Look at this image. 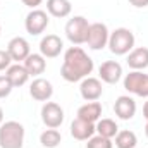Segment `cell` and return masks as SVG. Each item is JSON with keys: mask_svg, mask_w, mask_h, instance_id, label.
Wrapping results in <instances>:
<instances>
[{"mask_svg": "<svg viewBox=\"0 0 148 148\" xmlns=\"http://www.w3.org/2000/svg\"><path fill=\"white\" fill-rule=\"evenodd\" d=\"M93 59L81 48V47H71L64 53V62L60 67V76L67 83H77L83 81L93 73Z\"/></svg>", "mask_w": 148, "mask_h": 148, "instance_id": "cell-1", "label": "cell"}, {"mask_svg": "<svg viewBox=\"0 0 148 148\" xmlns=\"http://www.w3.org/2000/svg\"><path fill=\"white\" fill-rule=\"evenodd\" d=\"M7 79L10 81V84L14 86V88H21V86H24L26 83H28V79H29V74L26 71V67L23 66V64H14V66H10L9 69H7Z\"/></svg>", "mask_w": 148, "mask_h": 148, "instance_id": "cell-18", "label": "cell"}, {"mask_svg": "<svg viewBox=\"0 0 148 148\" xmlns=\"http://www.w3.org/2000/svg\"><path fill=\"white\" fill-rule=\"evenodd\" d=\"M145 134H147V138H148V121H147V126H145Z\"/></svg>", "mask_w": 148, "mask_h": 148, "instance_id": "cell-31", "label": "cell"}, {"mask_svg": "<svg viewBox=\"0 0 148 148\" xmlns=\"http://www.w3.org/2000/svg\"><path fill=\"white\" fill-rule=\"evenodd\" d=\"M138 145V138L133 131L124 129L115 134V147L117 148H134Z\"/></svg>", "mask_w": 148, "mask_h": 148, "instance_id": "cell-23", "label": "cell"}, {"mask_svg": "<svg viewBox=\"0 0 148 148\" xmlns=\"http://www.w3.org/2000/svg\"><path fill=\"white\" fill-rule=\"evenodd\" d=\"M7 52H9L10 59L16 60V62L19 64V62H24V60L28 59V55L31 53V48H29V43H28L26 38L16 36V38H12V40L9 41Z\"/></svg>", "mask_w": 148, "mask_h": 148, "instance_id": "cell-10", "label": "cell"}, {"mask_svg": "<svg viewBox=\"0 0 148 148\" xmlns=\"http://www.w3.org/2000/svg\"><path fill=\"white\" fill-rule=\"evenodd\" d=\"M2 122H3V110H2V107H0V126H2Z\"/></svg>", "mask_w": 148, "mask_h": 148, "instance_id": "cell-30", "label": "cell"}, {"mask_svg": "<svg viewBox=\"0 0 148 148\" xmlns=\"http://www.w3.org/2000/svg\"><path fill=\"white\" fill-rule=\"evenodd\" d=\"M98 76L103 83L107 84H115L122 77V66L117 60H105L98 67Z\"/></svg>", "mask_w": 148, "mask_h": 148, "instance_id": "cell-12", "label": "cell"}, {"mask_svg": "<svg viewBox=\"0 0 148 148\" xmlns=\"http://www.w3.org/2000/svg\"><path fill=\"white\" fill-rule=\"evenodd\" d=\"M114 112L122 121L133 119L134 114H136V102H134V98H131L127 95H121L115 100V103H114Z\"/></svg>", "mask_w": 148, "mask_h": 148, "instance_id": "cell-14", "label": "cell"}, {"mask_svg": "<svg viewBox=\"0 0 148 148\" xmlns=\"http://www.w3.org/2000/svg\"><path fill=\"white\" fill-rule=\"evenodd\" d=\"M10 62H12V59H10L9 52L7 50H0V71L9 69L10 67Z\"/></svg>", "mask_w": 148, "mask_h": 148, "instance_id": "cell-26", "label": "cell"}, {"mask_svg": "<svg viewBox=\"0 0 148 148\" xmlns=\"http://www.w3.org/2000/svg\"><path fill=\"white\" fill-rule=\"evenodd\" d=\"M124 88L136 97L148 98V74H143L141 71H131L124 77Z\"/></svg>", "mask_w": 148, "mask_h": 148, "instance_id": "cell-5", "label": "cell"}, {"mask_svg": "<svg viewBox=\"0 0 148 148\" xmlns=\"http://www.w3.org/2000/svg\"><path fill=\"white\" fill-rule=\"evenodd\" d=\"M88 29H90V23L86 17L83 16H74L67 21L66 24V36L73 45H83L86 43V36H88Z\"/></svg>", "mask_w": 148, "mask_h": 148, "instance_id": "cell-4", "label": "cell"}, {"mask_svg": "<svg viewBox=\"0 0 148 148\" xmlns=\"http://www.w3.org/2000/svg\"><path fill=\"white\" fill-rule=\"evenodd\" d=\"M23 66L26 67V71H28L29 76H40V74L45 73V69H47V59L41 53H29Z\"/></svg>", "mask_w": 148, "mask_h": 148, "instance_id": "cell-19", "label": "cell"}, {"mask_svg": "<svg viewBox=\"0 0 148 148\" xmlns=\"http://www.w3.org/2000/svg\"><path fill=\"white\" fill-rule=\"evenodd\" d=\"M24 147V126L17 121H7L0 126V148Z\"/></svg>", "mask_w": 148, "mask_h": 148, "instance_id": "cell-2", "label": "cell"}, {"mask_svg": "<svg viewBox=\"0 0 148 148\" xmlns=\"http://www.w3.org/2000/svg\"><path fill=\"white\" fill-rule=\"evenodd\" d=\"M60 141H62V134L57 129H50L48 127V129H45L40 134V143L45 148H57L60 145Z\"/></svg>", "mask_w": 148, "mask_h": 148, "instance_id": "cell-22", "label": "cell"}, {"mask_svg": "<svg viewBox=\"0 0 148 148\" xmlns=\"http://www.w3.org/2000/svg\"><path fill=\"white\" fill-rule=\"evenodd\" d=\"M127 66L133 71H143L148 67V48L138 47L127 53Z\"/></svg>", "mask_w": 148, "mask_h": 148, "instance_id": "cell-16", "label": "cell"}, {"mask_svg": "<svg viewBox=\"0 0 148 148\" xmlns=\"http://www.w3.org/2000/svg\"><path fill=\"white\" fill-rule=\"evenodd\" d=\"M110 52L114 55H127L134 48V35L127 28H117L114 29L109 36V45Z\"/></svg>", "mask_w": 148, "mask_h": 148, "instance_id": "cell-3", "label": "cell"}, {"mask_svg": "<svg viewBox=\"0 0 148 148\" xmlns=\"http://www.w3.org/2000/svg\"><path fill=\"white\" fill-rule=\"evenodd\" d=\"M79 93L86 102H97L103 93L102 81L98 77H91V76L84 77L79 84Z\"/></svg>", "mask_w": 148, "mask_h": 148, "instance_id": "cell-9", "label": "cell"}, {"mask_svg": "<svg viewBox=\"0 0 148 148\" xmlns=\"http://www.w3.org/2000/svg\"><path fill=\"white\" fill-rule=\"evenodd\" d=\"M143 117L148 121V100L145 102V105H143Z\"/></svg>", "mask_w": 148, "mask_h": 148, "instance_id": "cell-29", "label": "cell"}, {"mask_svg": "<svg viewBox=\"0 0 148 148\" xmlns=\"http://www.w3.org/2000/svg\"><path fill=\"white\" fill-rule=\"evenodd\" d=\"M29 95L36 100V102H48L53 95V86L48 79L36 77L31 84H29Z\"/></svg>", "mask_w": 148, "mask_h": 148, "instance_id": "cell-13", "label": "cell"}, {"mask_svg": "<svg viewBox=\"0 0 148 148\" xmlns=\"http://www.w3.org/2000/svg\"><path fill=\"white\" fill-rule=\"evenodd\" d=\"M95 129H97V133L100 134V136H103V138H115V134L119 133V127H117V124H115V121H112V119H100L97 124H95Z\"/></svg>", "mask_w": 148, "mask_h": 148, "instance_id": "cell-21", "label": "cell"}, {"mask_svg": "<svg viewBox=\"0 0 148 148\" xmlns=\"http://www.w3.org/2000/svg\"><path fill=\"white\" fill-rule=\"evenodd\" d=\"M109 36H110V31L103 23H93L90 24L86 43L91 50H102L109 45Z\"/></svg>", "mask_w": 148, "mask_h": 148, "instance_id": "cell-6", "label": "cell"}, {"mask_svg": "<svg viewBox=\"0 0 148 148\" xmlns=\"http://www.w3.org/2000/svg\"><path fill=\"white\" fill-rule=\"evenodd\" d=\"M41 2H43V0H23V3H24L26 7H29V9H36Z\"/></svg>", "mask_w": 148, "mask_h": 148, "instance_id": "cell-28", "label": "cell"}, {"mask_svg": "<svg viewBox=\"0 0 148 148\" xmlns=\"http://www.w3.org/2000/svg\"><path fill=\"white\" fill-rule=\"evenodd\" d=\"M64 50V43L57 35H47L40 41V53L45 59H55Z\"/></svg>", "mask_w": 148, "mask_h": 148, "instance_id": "cell-11", "label": "cell"}, {"mask_svg": "<svg viewBox=\"0 0 148 148\" xmlns=\"http://www.w3.org/2000/svg\"><path fill=\"white\" fill-rule=\"evenodd\" d=\"M102 117V103L100 102H86L77 109V119H83L86 122H98Z\"/></svg>", "mask_w": 148, "mask_h": 148, "instance_id": "cell-17", "label": "cell"}, {"mask_svg": "<svg viewBox=\"0 0 148 148\" xmlns=\"http://www.w3.org/2000/svg\"><path fill=\"white\" fill-rule=\"evenodd\" d=\"M95 133H97V129H95L93 122H86L77 117L71 122V136L77 141H88Z\"/></svg>", "mask_w": 148, "mask_h": 148, "instance_id": "cell-15", "label": "cell"}, {"mask_svg": "<svg viewBox=\"0 0 148 148\" xmlns=\"http://www.w3.org/2000/svg\"><path fill=\"white\" fill-rule=\"evenodd\" d=\"M48 24H50L48 14L45 10H40V9H31V12L26 16V21H24V28L31 36L41 35L48 28Z\"/></svg>", "mask_w": 148, "mask_h": 148, "instance_id": "cell-7", "label": "cell"}, {"mask_svg": "<svg viewBox=\"0 0 148 148\" xmlns=\"http://www.w3.org/2000/svg\"><path fill=\"white\" fill-rule=\"evenodd\" d=\"M0 33H2V26H0Z\"/></svg>", "mask_w": 148, "mask_h": 148, "instance_id": "cell-32", "label": "cell"}, {"mask_svg": "<svg viewBox=\"0 0 148 148\" xmlns=\"http://www.w3.org/2000/svg\"><path fill=\"white\" fill-rule=\"evenodd\" d=\"M41 121L47 127L57 129L64 122V109L55 102H45L41 107Z\"/></svg>", "mask_w": 148, "mask_h": 148, "instance_id": "cell-8", "label": "cell"}, {"mask_svg": "<svg viewBox=\"0 0 148 148\" xmlns=\"http://www.w3.org/2000/svg\"><path fill=\"white\" fill-rule=\"evenodd\" d=\"M47 10L53 17H67L73 10V5L69 0H47Z\"/></svg>", "mask_w": 148, "mask_h": 148, "instance_id": "cell-20", "label": "cell"}, {"mask_svg": "<svg viewBox=\"0 0 148 148\" xmlns=\"http://www.w3.org/2000/svg\"><path fill=\"white\" fill-rule=\"evenodd\" d=\"M129 3L136 9H143V7H148V0H129Z\"/></svg>", "mask_w": 148, "mask_h": 148, "instance_id": "cell-27", "label": "cell"}, {"mask_svg": "<svg viewBox=\"0 0 148 148\" xmlns=\"http://www.w3.org/2000/svg\"><path fill=\"white\" fill-rule=\"evenodd\" d=\"M114 147V143H112V140L109 138H103V136H100V134H93L90 140H88V143H86V148H112Z\"/></svg>", "mask_w": 148, "mask_h": 148, "instance_id": "cell-24", "label": "cell"}, {"mask_svg": "<svg viewBox=\"0 0 148 148\" xmlns=\"http://www.w3.org/2000/svg\"><path fill=\"white\" fill-rule=\"evenodd\" d=\"M12 90H14V86L10 84V81L7 79V76H0V98L9 97Z\"/></svg>", "mask_w": 148, "mask_h": 148, "instance_id": "cell-25", "label": "cell"}]
</instances>
